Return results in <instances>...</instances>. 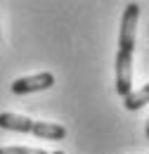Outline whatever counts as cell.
Wrapping results in <instances>:
<instances>
[{"instance_id":"cell-7","label":"cell","mask_w":149,"mask_h":154,"mask_svg":"<svg viewBox=\"0 0 149 154\" xmlns=\"http://www.w3.org/2000/svg\"><path fill=\"white\" fill-rule=\"evenodd\" d=\"M0 154H47V152L36 149V147H0Z\"/></svg>"},{"instance_id":"cell-4","label":"cell","mask_w":149,"mask_h":154,"mask_svg":"<svg viewBox=\"0 0 149 154\" xmlns=\"http://www.w3.org/2000/svg\"><path fill=\"white\" fill-rule=\"evenodd\" d=\"M36 121L21 114H12V112H2L0 114V128L5 131H17V133H33Z\"/></svg>"},{"instance_id":"cell-6","label":"cell","mask_w":149,"mask_h":154,"mask_svg":"<svg viewBox=\"0 0 149 154\" xmlns=\"http://www.w3.org/2000/svg\"><path fill=\"white\" fill-rule=\"evenodd\" d=\"M126 102H123V107L128 109V112H135V109H142L144 104L149 102V83L147 85H142L140 90H132L128 97H123Z\"/></svg>"},{"instance_id":"cell-8","label":"cell","mask_w":149,"mask_h":154,"mask_svg":"<svg viewBox=\"0 0 149 154\" xmlns=\"http://www.w3.org/2000/svg\"><path fill=\"white\" fill-rule=\"evenodd\" d=\"M52 154H64V152H52Z\"/></svg>"},{"instance_id":"cell-3","label":"cell","mask_w":149,"mask_h":154,"mask_svg":"<svg viewBox=\"0 0 149 154\" xmlns=\"http://www.w3.org/2000/svg\"><path fill=\"white\" fill-rule=\"evenodd\" d=\"M55 85V76L50 71H40V74H33V76H24L17 78L12 83V93L14 95H29V93H40V90H47Z\"/></svg>"},{"instance_id":"cell-2","label":"cell","mask_w":149,"mask_h":154,"mask_svg":"<svg viewBox=\"0 0 149 154\" xmlns=\"http://www.w3.org/2000/svg\"><path fill=\"white\" fill-rule=\"evenodd\" d=\"M116 93L128 97L132 93V52H116Z\"/></svg>"},{"instance_id":"cell-1","label":"cell","mask_w":149,"mask_h":154,"mask_svg":"<svg viewBox=\"0 0 149 154\" xmlns=\"http://www.w3.org/2000/svg\"><path fill=\"white\" fill-rule=\"evenodd\" d=\"M137 19H140V5L128 2L123 10L121 19V33H118V50L132 52L135 50V31H137Z\"/></svg>"},{"instance_id":"cell-5","label":"cell","mask_w":149,"mask_h":154,"mask_svg":"<svg viewBox=\"0 0 149 154\" xmlns=\"http://www.w3.org/2000/svg\"><path fill=\"white\" fill-rule=\"evenodd\" d=\"M36 137H45V140H64L66 137V128L59 123H47V121H36L33 133Z\"/></svg>"}]
</instances>
